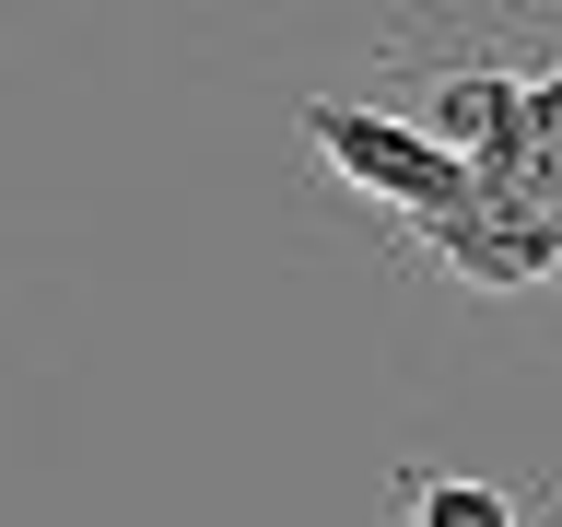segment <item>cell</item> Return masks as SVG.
Returning <instances> with one entry per match:
<instances>
[{
	"label": "cell",
	"mask_w": 562,
	"mask_h": 527,
	"mask_svg": "<svg viewBox=\"0 0 562 527\" xmlns=\"http://www.w3.org/2000/svg\"><path fill=\"white\" fill-rule=\"evenodd\" d=\"M305 141L351 176V188L398 200L411 223H434V211H469V165H457V153H434L411 117H375V105H351V94H305Z\"/></svg>",
	"instance_id": "1"
},
{
	"label": "cell",
	"mask_w": 562,
	"mask_h": 527,
	"mask_svg": "<svg viewBox=\"0 0 562 527\" xmlns=\"http://www.w3.org/2000/svg\"><path fill=\"white\" fill-rule=\"evenodd\" d=\"M422 246H434L457 281H481V293H527V281H551L562 223H527V211H481V200H469V211H434Z\"/></svg>",
	"instance_id": "2"
},
{
	"label": "cell",
	"mask_w": 562,
	"mask_h": 527,
	"mask_svg": "<svg viewBox=\"0 0 562 527\" xmlns=\"http://www.w3.org/2000/svg\"><path fill=\"white\" fill-rule=\"evenodd\" d=\"M411 527H527L504 481H457V469H411Z\"/></svg>",
	"instance_id": "3"
}]
</instances>
